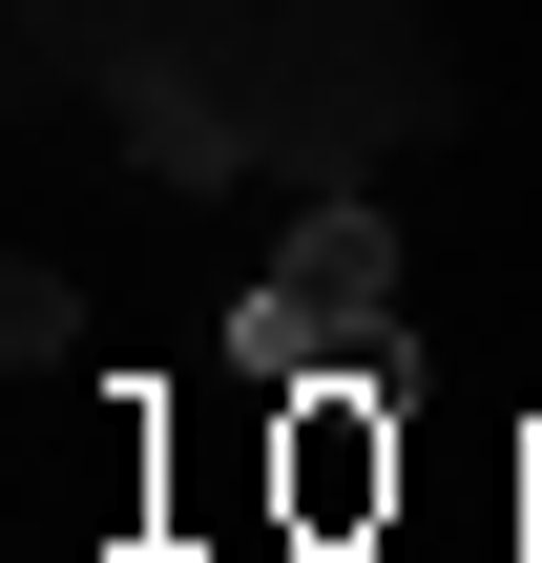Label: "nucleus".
Masks as SVG:
<instances>
[{
	"label": "nucleus",
	"instance_id": "obj_1",
	"mask_svg": "<svg viewBox=\"0 0 542 563\" xmlns=\"http://www.w3.org/2000/svg\"><path fill=\"white\" fill-rule=\"evenodd\" d=\"M230 376H251V397H418V334H397V230H376V209H313V230L251 272Z\"/></svg>",
	"mask_w": 542,
	"mask_h": 563
}]
</instances>
